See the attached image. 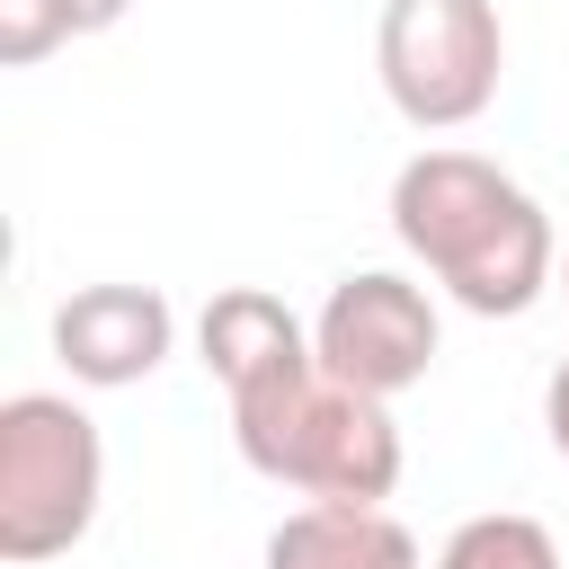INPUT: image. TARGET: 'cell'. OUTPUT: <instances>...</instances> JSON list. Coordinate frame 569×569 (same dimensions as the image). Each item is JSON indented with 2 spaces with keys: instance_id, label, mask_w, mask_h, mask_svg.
<instances>
[{
  "instance_id": "cell-1",
  "label": "cell",
  "mask_w": 569,
  "mask_h": 569,
  "mask_svg": "<svg viewBox=\"0 0 569 569\" xmlns=\"http://www.w3.org/2000/svg\"><path fill=\"white\" fill-rule=\"evenodd\" d=\"M391 240L471 311V320H516L551 293L560 276V240L551 213L480 151H418L391 178Z\"/></svg>"
},
{
  "instance_id": "cell-2",
  "label": "cell",
  "mask_w": 569,
  "mask_h": 569,
  "mask_svg": "<svg viewBox=\"0 0 569 569\" xmlns=\"http://www.w3.org/2000/svg\"><path fill=\"white\" fill-rule=\"evenodd\" d=\"M231 445L258 480L276 489H302V498H338V507H382L400 489V427H391V400L293 365L258 391L231 400Z\"/></svg>"
},
{
  "instance_id": "cell-3",
  "label": "cell",
  "mask_w": 569,
  "mask_h": 569,
  "mask_svg": "<svg viewBox=\"0 0 569 569\" xmlns=\"http://www.w3.org/2000/svg\"><path fill=\"white\" fill-rule=\"evenodd\" d=\"M107 498L98 418L71 391H9L0 400V560L36 569L62 560Z\"/></svg>"
},
{
  "instance_id": "cell-4",
  "label": "cell",
  "mask_w": 569,
  "mask_h": 569,
  "mask_svg": "<svg viewBox=\"0 0 569 569\" xmlns=\"http://www.w3.org/2000/svg\"><path fill=\"white\" fill-rule=\"evenodd\" d=\"M373 71H382V98L400 107V124H418V133L480 124L507 80L498 0H382Z\"/></svg>"
},
{
  "instance_id": "cell-5",
  "label": "cell",
  "mask_w": 569,
  "mask_h": 569,
  "mask_svg": "<svg viewBox=\"0 0 569 569\" xmlns=\"http://www.w3.org/2000/svg\"><path fill=\"white\" fill-rule=\"evenodd\" d=\"M436 347H445L436 293L409 284L400 267H356V276H338L329 302H320V320H311L320 373H338V382H356V391H373V400H400L409 382H427Z\"/></svg>"
},
{
  "instance_id": "cell-6",
  "label": "cell",
  "mask_w": 569,
  "mask_h": 569,
  "mask_svg": "<svg viewBox=\"0 0 569 569\" xmlns=\"http://www.w3.org/2000/svg\"><path fill=\"white\" fill-rule=\"evenodd\" d=\"M178 347V311L160 284H80L62 311H53V356L71 382L89 391H124V382H151Z\"/></svg>"
},
{
  "instance_id": "cell-7",
  "label": "cell",
  "mask_w": 569,
  "mask_h": 569,
  "mask_svg": "<svg viewBox=\"0 0 569 569\" xmlns=\"http://www.w3.org/2000/svg\"><path fill=\"white\" fill-rule=\"evenodd\" d=\"M196 356H204V373L240 400V391L311 365V320H293L284 293H267V284H222V293L204 302V320H196Z\"/></svg>"
},
{
  "instance_id": "cell-8",
  "label": "cell",
  "mask_w": 569,
  "mask_h": 569,
  "mask_svg": "<svg viewBox=\"0 0 569 569\" xmlns=\"http://www.w3.org/2000/svg\"><path fill=\"white\" fill-rule=\"evenodd\" d=\"M267 569H427L418 533L391 507H338V498H302L276 533H267Z\"/></svg>"
},
{
  "instance_id": "cell-9",
  "label": "cell",
  "mask_w": 569,
  "mask_h": 569,
  "mask_svg": "<svg viewBox=\"0 0 569 569\" xmlns=\"http://www.w3.org/2000/svg\"><path fill=\"white\" fill-rule=\"evenodd\" d=\"M436 569H560V542H551L542 516L498 507V516H462V525L445 533Z\"/></svg>"
},
{
  "instance_id": "cell-10",
  "label": "cell",
  "mask_w": 569,
  "mask_h": 569,
  "mask_svg": "<svg viewBox=\"0 0 569 569\" xmlns=\"http://www.w3.org/2000/svg\"><path fill=\"white\" fill-rule=\"evenodd\" d=\"M53 44H71V18H62V0H0V62H9V71L44 62Z\"/></svg>"
},
{
  "instance_id": "cell-11",
  "label": "cell",
  "mask_w": 569,
  "mask_h": 569,
  "mask_svg": "<svg viewBox=\"0 0 569 569\" xmlns=\"http://www.w3.org/2000/svg\"><path fill=\"white\" fill-rule=\"evenodd\" d=\"M542 427H551V453L569 462V356H560L551 382H542Z\"/></svg>"
},
{
  "instance_id": "cell-12",
  "label": "cell",
  "mask_w": 569,
  "mask_h": 569,
  "mask_svg": "<svg viewBox=\"0 0 569 569\" xmlns=\"http://www.w3.org/2000/svg\"><path fill=\"white\" fill-rule=\"evenodd\" d=\"M133 0H62V18H71V36H107L116 18H124Z\"/></svg>"
},
{
  "instance_id": "cell-13",
  "label": "cell",
  "mask_w": 569,
  "mask_h": 569,
  "mask_svg": "<svg viewBox=\"0 0 569 569\" xmlns=\"http://www.w3.org/2000/svg\"><path fill=\"white\" fill-rule=\"evenodd\" d=\"M560 293H569V258H560Z\"/></svg>"
}]
</instances>
